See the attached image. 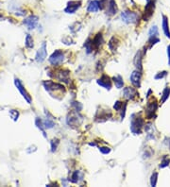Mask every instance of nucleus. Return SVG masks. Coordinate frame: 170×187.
<instances>
[{
    "mask_svg": "<svg viewBox=\"0 0 170 187\" xmlns=\"http://www.w3.org/2000/svg\"><path fill=\"white\" fill-rule=\"evenodd\" d=\"M141 78H142V74L140 70H135L132 72V74L130 76V81L135 87H140Z\"/></svg>",
    "mask_w": 170,
    "mask_h": 187,
    "instance_id": "9d476101",
    "label": "nucleus"
},
{
    "mask_svg": "<svg viewBox=\"0 0 170 187\" xmlns=\"http://www.w3.org/2000/svg\"><path fill=\"white\" fill-rule=\"evenodd\" d=\"M169 94H170V88L167 87L165 89V91L163 92V98H162V103H165L166 100L168 98L169 96Z\"/></svg>",
    "mask_w": 170,
    "mask_h": 187,
    "instance_id": "a878e982",
    "label": "nucleus"
},
{
    "mask_svg": "<svg viewBox=\"0 0 170 187\" xmlns=\"http://www.w3.org/2000/svg\"><path fill=\"white\" fill-rule=\"evenodd\" d=\"M108 45H109V48H110V49L113 52H115V51H116V49H117L118 45H119V41H118V39L113 36V37L111 38V40H110V42H109Z\"/></svg>",
    "mask_w": 170,
    "mask_h": 187,
    "instance_id": "f3484780",
    "label": "nucleus"
},
{
    "mask_svg": "<svg viewBox=\"0 0 170 187\" xmlns=\"http://www.w3.org/2000/svg\"><path fill=\"white\" fill-rule=\"evenodd\" d=\"M100 150V152L102 154H108V153H110L111 152V148H107V147H102L99 148Z\"/></svg>",
    "mask_w": 170,
    "mask_h": 187,
    "instance_id": "2f4dec72",
    "label": "nucleus"
},
{
    "mask_svg": "<svg viewBox=\"0 0 170 187\" xmlns=\"http://www.w3.org/2000/svg\"><path fill=\"white\" fill-rule=\"evenodd\" d=\"M156 110H157V104L155 103V102L154 103H149L147 107V109H145V114H147V117L148 119L152 118Z\"/></svg>",
    "mask_w": 170,
    "mask_h": 187,
    "instance_id": "ddd939ff",
    "label": "nucleus"
},
{
    "mask_svg": "<svg viewBox=\"0 0 170 187\" xmlns=\"http://www.w3.org/2000/svg\"><path fill=\"white\" fill-rule=\"evenodd\" d=\"M157 178H158V173H154L152 176H151V180H150V184L151 186H155L157 183Z\"/></svg>",
    "mask_w": 170,
    "mask_h": 187,
    "instance_id": "7c9ffc66",
    "label": "nucleus"
},
{
    "mask_svg": "<svg viewBox=\"0 0 170 187\" xmlns=\"http://www.w3.org/2000/svg\"><path fill=\"white\" fill-rule=\"evenodd\" d=\"M84 46H85V48H86L87 53H90L91 51L93 50V42L91 40H88L86 43H85Z\"/></svg>",
    "mask_w": 170,
    "mask_h": 187,
    "instance_id": "cd10ccee",
    "label": "nucleus"
},
{
    "mask_svg": "<svg viewBox=\"0 0 170 187\" xmlns=\"http://www.w3.org/2000/svg\"><path fill=\"white\" fill-rule=\"evenodd\" d=\"M82 180H83V173L80 170L75 171L71 177V182L73 183H78V182H81Z\"/></svg>",
    "mask_w": 170,
    "mask_h": 187,
    "instance_id": "dca6fc26",
    "label": "nucleus"
},
{
    "mask_svg": "<svg viewBox=\"0 0 170 187\" xmlns=\"http://www.w3.org/2000/svg\"><path fill=\"white\" fill-rule=\"evenodd\" d=\"M123 94H124L125 98H127V99H133L135 96H137L136 89L132 88V87H126L123 91Z\"/></svg>",
    "mask_w": 170,
    "mask_h": 187,
    "instance_id": "9b49d317",
    "label": "nucleus"
},
{
    "mask_svg": "<svg viewBox=\"0 0 170 187\" xmlns=\"http://www.w3.org/2000/svg\"><path fill=\"white\" fill-rule=\"evenodd\" d=\"M153 11H154V3L149 1V2H148V5L145 6L144 19L148 20V18H150L151 16H152V14H153Z\"/></svg>",
    "mask_w": 170,
    "mask_h": 187,
    "instance_id": "f8f14e48",
    "label": "nucleus"
},
{
    "mask_svg": "<svg viewBox=\"0 0 170 187\" xmlns=\"http://www.w3.org/2000/svg\"><path fill=\"white\" fill-rule=\"evenodd\" d=\"M121 18H122L123 22L127 24H133L137 22L139 17L136 13H132V11H130V10H125L121 13Z\"/></svg>",
    "mask_w": 170,
    "mask_h": 187,
    "instance_id": "7ed1b4c3",
    "label": "nucleus"
},
{
    "mask_svg": "<svg viewBox=\"0 0 170 187\" xmlns=\"http://www.w3.org/2000/svg\"><path fill=\"white\" fill-rule=\"evenodd\" d=\"M166 74H167V72H166V71L160 72V73L155 77V78H156V80H159V78H163V77H166Z\"/></svg>",
    "mask_w": 170,
    "mask_h": 187,
    "instance_id": "f704fd0d",
    "label": "nucleus"
},
{
    "mask_svg": "<svg viewBox=\"0 0 170 187\" xmlns=\"http://www.w3.org/2000/svg\"><path fill=\"white\" fill-rule=\"evenodd\" d=\"M148 35H149V37L150 38H156L157 37V35H158V28L156 26L152 27L150 28V31L148 32Z\"/></svg>",
    "mask_w": 170,
    "mask_h": 187,
    "instance_id": "393cba45",
    "label": "nucleus"
},
{
    "mask_svg": "<svg viewBox=\"0 0 170 187\" xmlns=\"http://www.w3.org/2000/svg\"><path fill=\"white\" fill-rule=\"evenodd\" d=\"M113 80L115 84V87L117 89H121L124 85V81H123V77L121 76H116L113 77Z\"/></svg>",
    "mask_w": 170,
    "mask_h": 187,
    "instance_id": "6ab92c4d",
    "label": "nucleus"
},
{
    "mask_svg": "<svg viewBox=\"0 0 170 187\" xmlns=\"http://www.w3.org/2000/svg\"><path fill=\"white\" fill-rule=\"evenodd\" d=\"M98 85H100L101 87L105 88V89H108V90H111L112 88V80L109 76L107 75H103L100 77V78H98V80H96Z\"/></svg>",
    "mask_w": 170,
    "mask_h": 187,
    "instance_id": "6e6552de",
    "label": "nucleus"
},
{
    "mask_svg": "<svg viewBox=\"0 0 170 187\" xmlns=\"http://www.w3.org/2000/svg\"><path fill=\"white\" fill-rule=\"evenodd\" d=\"M99 10H100L99 9V2L96 1V0L91 1L88 5V8H87L88 13H96V11H98Z\"/></svg>",
    "mask_w": 170,
    "mask_h": 187,
    "instance_id": "4468645a",
    "label": "nucleus"
},
{
    "mask_svg": "<svg viewBox=\"0 0 170 187\" xmlns=\"http://www.w3.org/2000/svg\"><path fill=\"white\" fill-rule=\"evenodd\" d=\"M167 55H168V59H169V64H170V45L167 47Z\"/></svg>",
    "mask_w": 170,
    "mask_h": 187,
    "instance_id": "c9c22d12",
    "label": "nucleus"
},
{
    "mask_svg": "<svg viewBox=\"0 0 170 187\" xmlns=\"http://www.w3.org/2000/svg\"><path fill=\"white\" fill-rule=\"evenodd\" d=\"M122 108H123V102L120 101V100L116 101V102H115V104L113 105V109L115 111H120L121 109H122Z\"/></svg>",
    "mask_w": 170,
    "mask_h": 187,
    "instance_id": "c756f323",
    "label": "nucleus"
},
{
    "mask_svg": "<svg viewBox=\"0 0 170 187\" xmlns=\"http://www.w3.org/2000/svg\"><path fill=\"white\" fill-rule=\"evenodd\" d=\"M35 124H36V126L38 127V128L42 130V134H44V136L46 138V134H45V128H44V124H42V121L40 119V118H36V120H35Z\"/></svg>",
    "mask_w": 170,
    "mask_h": 187,
    "instance_id": "b1692460",
    "label": "nucleus"
},
{
    "mask_svg": "<svg viewBox=\"0 0 170 187\" xmlns=\"http://www.w3.org/2000/svg\"><path fill=\"white\" fill-rule=\"evenodd\" d=\"M163 29L165 32L166 36L168 38H170V32H169V25H168V20L167 17L166 15L163 16Z\"/></svg>",
    "mask_w": 170,
    "mask_h": 187,
    "instance_id": "a211bd4d",
    "label": "nucleus"
},
{
    "mask_svg": "<svg viewBox=\"0 0 170 187\" xmlns=\"http://www.w3.org/2000/svg\"><path fill=\"white\" fill-rule=\"evenodd\" d=\"M38 21L39 18L36 15H30L28 17H27L25 20L23 21V23L28 27V29H34L38 25Z\"/></svg>",
    "mask_w": 170,
    "mask_h": 187,
    "instance_id": "423d86ee",
    "label": "nucleus"
},
{
    "mask_svg": "<svg viewBox=\"0 0 170 187\" xmlns=\"http://www.w3.org/2000/svg\"><path fill=\"white\" fill-rule=\"evenodd\" d=\"M46 56H47V48H46V43H42L41 47L38 49L37 53H36V56H35V60L36 62L39 63H42L45 62V60L46 59Z\"/></svg>",
    "mask_w": 170,
    "mask_h": 187,
    "instance_id": "20e7f679",
    "label": "nucleus"
},
{
    "mask_svg": "<svg viewBox=\"0 0 170 187\" xmlns=\"http://www.w3.org/2000/svg\"><path fill=\"white\" fill-rule=\"evenodd\" d=\"M105 8H106L107 14L110 16H113L117 13V6L114 0H107V4Z\"/></svg>",
    "mask_w": 170,
    "mask_h": 187,
    "instance_id": "1a4fd4ad",
    "label": "nucleus"
},
{
    "mask_svg": "<svg viewBox=\"0 0 170 187\" xmlns=\"http://www.w3.org/2000/svg\"><path fill=\"white\" fill-rule=\"evenodd\" d=\"M169 160L168 159H166V157L165 158H163V162H162V164L160 165V167H162V168H163V167H166V166H167L168 165H169Z\"/></svg>",
    "mask_w": 170,
    "mask_h": 187,
    "instance_id": "72a5a7b5",
    "label": "nucleus"
},
{
    "mask_svg": "<svg viewBox=\"0 0 170 187\" xmlns=\"http://www.w3.org/2000/svg\"><path fill=\"white\" fill-rule=\"evenodd\" d=\"M59 144H60V140L57 139V138H55V139H53L51 141V150H52V152L54 151H56V149L59 146Z\"/></svg>",
    "mask_w": 170,
    "mask_h": 187,
    "instance_id": "bb28decb",
    "label": "nucleus"
},
{
    "mask_svg": "<svg viewBox=\"0 0 170 187\" xmlns=\"http://www.w3.org/2000/svg\"><path fill=\"white\" fill-rule=\"evenodd\" d=\"M73 106L76 108L77 112H81L82 110V105L80 103V102H74V103H73Z\"/></svg>",
    "mask_w": 170,
    "mask_h": 187,
    "instance_id": "473e14b6",
    "label": "nucleus"
},
{
    "mask_svg": "<svg viewBox=\"0 0 170 187\" xmlns=\"http://www.w3.org/2000/svg\"><path fill=\"white\" fill-rule=\"evenodd\" d=\"M64 61V54L62 50H55V52L52 53V55L49 57V63L54 65L58 66L60 64H62Z\"/></svg>",
    "mask_w": 170,
    "mask_h": 187,
    "instance_id": "f257e3e1",
    "label": "nucleus"
},
{
    "mask_svg": "<svg viewBox=\"0 0 170 187\" xmlns=\"http://www.w3.org/2000/svg\"><path fill=\"white\" fill-rule=\"evenodd\" d=\"M25 45L28 48H32L34 46L33 44V38L30 36L29 34H27L26 36V41H25Z\"/></svg>",
    "mask_w": 170,
    "mask_h": 187,
    "instance_id": "5701e85b",
    "label": "nucleus"
},
{
    "mask_svg": "<svg viewBox=\"0 0 170 187\" xmlns=\"http://www.w3.org/2000/svg\"><path fill=\"white\" fill-rule=\"evenodd\" d=\"M1 18H2V16H1V15H0V19H1Z\"/></svg>",
    "mask_w": 170,
    "mask_h": 187,
    "instance_id": "e433bc0d",
    "label": "nucleus"
},
{
    "mask_svg": "<svg viewBox=\"0 0 170 187\" xmlns=\"http://www.w3.org/2000/svg\"><path fill=\"white\" fill-rule=\"evenodd\" d=\"M10 117L13 119V121H17L18 117H19V112H18L16 110H10Z\"/></svg>",
    "mask_w": 170,
    "mask_h": 187,
    "instance_id": "c85d7f7f",
    "label": "nucleus"
},
{
    "mask_svg": "<svg viewBox=\"0 0 170 187\" xmlns=\"http://www.w3.org/2000/svg\"><path fill=\"white\" fill-rule=\"evenodd\" d=\"M93 42V46H95V48H98L101 45L102 42H103V39H102V34L101 33H98L96 34V36L94 38V40H92Z\"/></svg>",
    "mask_w": 170,
    "mask_h": 187,
    "instance_id": "aec40b11",
    "label": "nucleus"
},
{
    "mask_svg": "<svg viewBox=\"0 0 170 187\" xmlns=\"http://www.w3.org/2000/svg\"><path fill=\"white\" fill-rule=\"evenodd\" d=\"M14 84H15L16 88L19 90V92L21 93V95H23V98H25V100H27V102L28 104H31V101H32L31 96H30L29 94L26 91V89H25V87L23 86L22 82L18 80V78H15V80H14Z\"/></svg>",
    "mask_w": 170,
    "mask_h": 187,
    "instance_id": "39448f33",
    "label": "nucleus"
},
{
    "mask_svg": "<svg viewBox=\"0 0 170 187\" xmlns=\"http://www.w3.org/2000/svg\"><path fill=\"white\" fill-rule=\"evenodd\" d=\"M69 73H70V72L68 70H60L59 72V74H58L59 80L67 83L68 80H69Z\"/></svg>",
    "mask_w": 170,
    "mask_h": 187,
    "instance_id": "2eb2a0df",
    "label": "nucleus"
},
{
    "mask_svg": "<svg viewBox=\"0 0 170 187\" xmlns=\"http://www.w3.org/2000/svg\"><path fill=\"white\" fill-rule=\"evenodd\" d=\"M134 64L136 66V68L138 70H141L142 69V55H141V52L139 51L136 56L134 58Z\"/></svg>",
    "mask_w": 170,
    "mask_h": 187,
    "instance_id": "412c9836",
    "label": "nucleus"
},
{
    "mask_svg": "<svg viewBox=\"0 0 170 187\" xmlns=\"http://www.w3.org/2000/svg\"><path fill=\"white\" fill-rule=\"evenodd\" d=\"M81 6V1H70V2H68L67 7L65 8L64 11L66 13L73 14L80 9Z\"/></svg>",
    "mask_w": 170,
    "mask_h": 187,
    "instance_id": "0eeeda50",
    "label": "nucleus"
},
{
    "mask_svg": "<svg viewBox=\"0 0 170 187\" xmlns=\"http://www.w3.org/2000/svg\"><path fill=\"white\" fill-rule=\"evenodd\" d=\"M42 124H44V128L45 129H52L54 126H55V123H54L52 118H45V120L42 121Z\"/></svg>",
    "mask_w": 170,
    "mask_h": 187,
    "instance_id": "4be33fe9",
    "label": "nucleus"
},
{
    "mask_svg": "<svg viewBox=\"0 0 170 187\" xmlns=\"http://www.w3.org/2000/svg\"><path fill=\"white\" fill-rule=\"evenodd\" d=\"M143 126H144V120L141 117L134 118V115H132L131 123H130V130L133 133L140 134Z\"/></svg>",
    "mask_w": 170,
    "mask_h": 187,
    "instance_id": "f03ea898",
    "label": "nucleus"
}]
</instances>
